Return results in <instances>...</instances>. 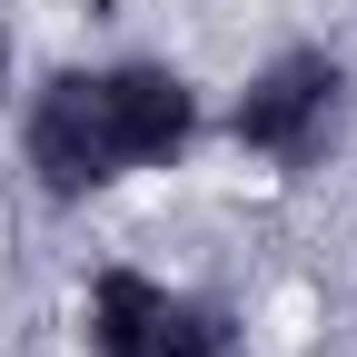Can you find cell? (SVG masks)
<instances>
[{
	"label": "cell",
	"instance_id": "6da1fadb",
	"mask_svg": "<svg viewBox=\"0 0 357 357\" xmlns=\"http://www.w3.org/2000/svg\"><path fill=\"white\" fill-rule=\"evenodd\" d=\"M208 139V100L199 79L159 60V50H119V60H60L50 79L20 100V169L50 208H89L119 178L178 169Z\"/></svg>",
	"mask_w": 357,
	"mask_h": 357
},
{
	"label": "cell",
	"instance_id": "7a4b0ae2",
	"mask_svg": "<svg viewBox=\"0 0 357 357\" xmlns=\"http://www.w3.org/2000/svg\"><path fill=\"white\" fill-rule=\"evenodd\" d=\"M347 60L328 50V40H288V50H268L248 79H238V100H229V149L268 178H307L337 139H347Z\"/></svg>",
	"mask_w": 357,
	"mask_h": 357
},
{
	"label": "cell",
	"instance_id": "3957f363",
	"mask_svg": "<svg viewBox=\"0 0 357 357\" xmlns=\"http://www.w3.org/2000/svg\"><path fill=\"white\" fill-rule=\"evenodd\" d=\"M169 278H149V268H89L79 288V357H169Z\"/></svg>",
	"mask_w": 357,
	"mask_h": 357
},
{
	"label": "cell",
	"instance_id": "277c9868",
	"mask_svg": "<svg viewBox=\"0 0 357 357\" xmlns=\"http://www.w3.org/2000/svg\"><path fill=\"white\" fill-rule=\"evenodd\" d=\"M169 357H248L238 307L208 298V288H178V298H169Z\"/></svg>",
	"mask_w": 357,
	"mask_h": 357
},
{
	"label": "cell",
	"instance_id": "5b68a950",
	"mask_svg": "<svg viewBox=\"0 0 357 357\" xmlns=\"http://www.w3.org/2000/svg\"><path fill=\"white\" fill-rule=\"evenodd\" d=\"M0 109H10V30H0Z\"/></svg>",
	"mask_w": 357,
	"mask_h": 357
}]
</instances>
